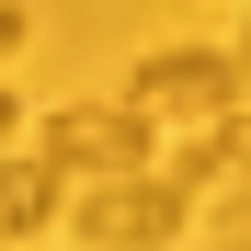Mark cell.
<instances>
[{
	"label": "cell",
	"mask_w": 251,
	"mask_h": 251,
	"mask_svg": "<svg viewBox=\"0 0 251 251\" xmlns=\"http://www.w3.org/2000/svg\"><path fill=\"white\" fill-rule=\"evenodd\" d=\"M92 251H172L183 228H194V194H172L160 172H114V183H92L80 194V217H69Z\"/></svg>",
	"instance_id": "cell-1"
},
{
	"label": "cell",
	"mask_w": 251,
	"mask_h": 251,
	"mask_svg": "<svg viewBox=\"0 0 251 251\" xmlns=\"http://www.w3.org/2000/svg\"><path fill=\"white\" fill-rule=\"evenodd\" d=\"M46 172H80V183H114V172H149V114L137 103H80L46 126Z\"/></svg>",
	"instance_id": "cell-3"
},
{
	"label": "cell",
	"mask_w": 251,
	"mask_h": 251,
	"mask_svg": "<svg viewBox=\"0 0 251 251\" xmlns=\"http://www.w3.org/2000/svg\"><path fill=\"white\" fill-rule=\"evenodd\" d=\"M126 103H137L149 126H205V114L240 103V57H228V46H172V57L137 69V92H126Z\"/></svg>",
	"instance_id": "cell-2"
},
{
	"label": "cell",
	"mask_w": 251,
	"mask_h": 251,
	"mask_svg": "<svg viewBox=\"0 0 251 251\" xmlns=\"http://www.w3.org/2000/svg\"><path fill=\"white\" fill-rule=\"evenodd\" d=\"M46 205H57V172L46 160H12V172H0V240H34Z\"/></svg>",
	"instance_id": "cell-5"
},
{
	"label": "cell",
	"mask_w": 251,
	"mask_h": 251,
	"mask_svg": "<svg viewBox=\"0 0 251 251\" xmlns=\"http://www.w3.org/2000/svg\"><path fill=\"white\" fill-rule=\"evenodd\" d=\"M12 46H23V12H12V0H0V57H12Z\"/></svg>",
	"instance_id": "cell-7"
},
{
	"label": "cell",
	"mask_w": 251,
	"mask_h": 251,
	"mask_svg": "<svg viewBox=\"0 0 251 251\" xmlns=\"http://www.w3.org/2000/svg\"><path fill=\"white\" fill-rule=\"evenodd\" d=\"M240 80H251V34H240Z\"/></svg>",
	"instance_id": "cell-8"
},
{
	"label": "cell",
	"mask_w": 251,
	"mask_h": 251,
	"mask_svg": "<svg viewBox=\"0 0 251 251\" xmlns=\"http://www.w3.org/2000/svg\"><path fill=\"white\" fill-rule=\"evenodd\" d=\"M0 126H12V92H0Z\"/></svg>",
	"instance_id": "cell-9"
},
{
	"label": "cell",
	"mask_w": 251,
	"mask_h": 251,
	"mask_svg": "<svg viewBox=\"0 0 251 251\" xmlns=\"http://www.w3.org/2000/svg\"><path fill=\"white\" fill-rule=\"evenodd\" d=\"M228 172H240V126H228V114L183 126V149L160 160V183H172V194H205V183H228Z\"/></svg>",
	"instance_id": "cell-4"
},
{
	"label": "cell",
	"mask_w": 251,
	"mask_h": 251,
	"mask_svg": "<svg viewBox=\"0 0 251 251\" xmlns=\"http://www.w3.org/2000/svg\"><path fill=\"white\" fill-rule=\"evenodd\" d=\"M194 228H205V251H251V172L205 183V194H194Z\"/></svg>",
	"instance_id": "cell-6"
}]
</instances>
